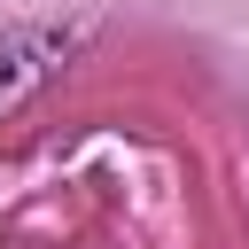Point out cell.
<instances>
[{
    "mask_svg": "<svg viewBox=\"0 0 249 249\" xmlns=\"http://www.w3.org/2000/svg\"><path fill=\"white\" fill-rule=\"evenodd\" d=\"M62 54H70V31H54V23H16V31H0V117H8L23 93H39Z\"/></svg>",
    "mask_w": 249,
    "mask_h": 249,
    "instance_id": "6da1fadb",
    "label": "cell"
}]
</instances>
